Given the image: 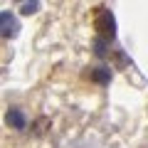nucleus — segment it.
<instances>
[{
	"label": "nucleus",
	"instance_id": "3",
	"mask_svg": "<svg viewBox=\"0 0 148 148\" xmlns=\"http://www.w3.org/2000/svg\"><path fill=\"white\" fill-rule=\"evenodd\" d=\"M8 123H10L12 128H17V131H22V128L27 126V119H25V114H22L20 109H17V106H12L10 111H8Z\"/></svg>",
	"mask_w": 148,
	"mask_h": 148
},
{
	"label": "nucleus",
	"instance_id": "1",
	"mask_svg": "<svg viewBox=\"0 0 148 148\" xmlns=\"http://www.w3.org/2000/svg\"><path fill=\"white\" fill-rule=\"evenodd\" d=\"M94 27H96V32H99L104 40H114V37H116V20H114L111 10H106V8H96Z\"/></svg>",
	"mask_w": 148,
	"mask_h": 148
},
{
	"label": "nucleus",
	"instance_id": "4",
	"mask_svg": "<svg viewBox=\"0 0 148 148\" xmlns=\"http://www.w3.org/2000/svg\"><path fill=\"white\" fill-rule=\"evenodd\" d=\"M91 79H94L96 84H109L111 82V72L106 67H94L91 69Z\"/></svg>",
	"mask_w": 148,
	"mask_h": 148
},
{
	"label": "nucleus",
	"instance_id": "2",
	"mask_svg": "<svg viewBox=\"0 0 148 148\" xmlns=\"http://www.w3.org/2000/svg\"><path fill=\"white\" fill-rule=\"evenodd\" d=\"M0 25H3V37H5V40L15 37L17 30H20V25H17L15 15H12L10 10H3V12H0Z\"/></svg>",
	"mask_w": 148,
	"mask_h": 148
},
{
	"label": "nucleus",
	"instance_id": "5",
	"mask_svg": "<svg viewBox=\"0 0 148 148\" xmlns=\"http://www.w3.org/2000/svg\"><path fill=\"white\" fill-rule=\"evenodd\" d=\"M25 5H22V15H32V12H37L40 10V0H22Z\"/></svg>",
	"mask_w": 148,
	"mask_h": 148
}]
</instances>
